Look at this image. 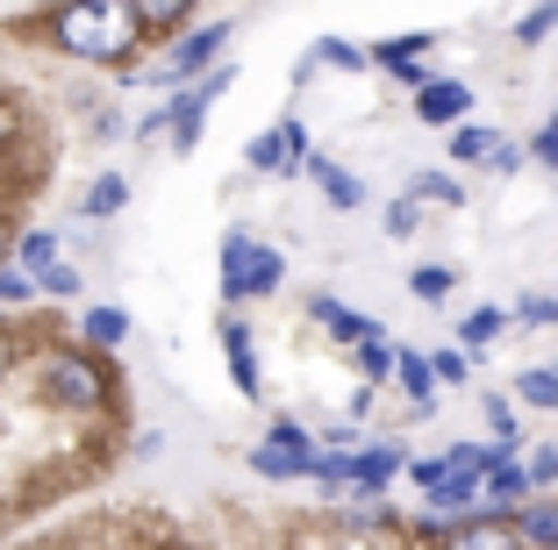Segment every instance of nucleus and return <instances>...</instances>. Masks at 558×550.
Returning <instances> with one entry per match:
<instances>
[{
  "instance_id": "1",
  "label": "nucleus",
  "mask_w": 558,
  "mask_h": 550,
  "mask_svg": "<svg viewBox=\"0 0 558 550\" xmlns=\"http://www.w3.org/2000/svg\"><path fill=\"white\" fill-rule=\"evenodd\" d=\"M44 44L72 65H100V72H130L144 36H136L130 0H80V8H50L44 15Z\"/></svg>"
},
{
  "instance_id": "2",
  "label": "nucleus",
  "mask_w": 558,
  "mask_h": 550,
  "mask_svg": "<svg viewBox=\"0 0 558 550\" xmlns=\"http://www.w3.org/2000/svg\"><path fill=\"white\" fill-rule=\"evenodd\" d=\"M36 401L58 415H122V372L80 343H44L36 351Z\"/></svg>"
},
{
  "instance_id": "3",
  "label": "nucleus",
  "mask_w": 558,
  "mask_h": 550,
  "mask_svg": "<svg viewBox=\"0 0 558 550\" xmlns=\"http://www.w3.org/2000/svg\"><path fill=\"white\" fill-rule=\"evenodd\" d=\"M230 36H236V22L230 15H215V22H194V29L180 36V44H165L158 58H136L130 72H116L122 86H194V80H208L215 65H222V50H230Z\"/></svg>"
},
{
  "instance_id": "4",
  "label": "nucleus",
  "mask_w": 558,
  "mask_h": 550,
  "mask_svg": "<svg viewBox=\"0 0 558 550\" xmlns=\"http://www.w3.org/2000/svg\"><path fill=\"white\" fill-rule=\"evenodd\" d=\"M230 86H236V65H215L208 80L180 86V94L165 100V144L180 150V158H194V150H201V136H208V108L230 94Z\"/></svg>"
},
{
  "instance_id": "5",
  "label": "nucleus",
  "mask_w": 558,
  "mask_h": 550,
  "mask_svg": "<svg viewBox=\"0 0 558 550\" xmlns=\"http://www.w3.org/2000/svg\"><path fill=\"white\" fill-rule=\"evenodd\" d=\"M308 150H315V144H308V130H301L294 114H279L272 130H258V136L244 144V164H251L258 179H294L301 164H308Z\"/></svg>"
},
{
  "instance_id": "6",
  "label": "nucleus",
  "mask_w": 558,
  "mask_h": 550,
  "mask_svg": "<svg viewBox=\"0 0 558 550\" xmlns=\"http://www.w3.org/2000/svg\"><path fill=\"white\" fill-rule=\"evenodd\" d=\"M215 337H222V365H230L236 393L244 401H265V365H258V329L244 322V308H222V322H215Z\"/></svg>"
},
{
  "instance_id": "7",
  "label": "nucleus",
  "mask_w": 558,
  "mask_h": 550,
  "mask_svg": "<svg viewBox=\"0 0 558 550\" xmlns=\"http://www.w3.org/2000/svg\"><path fill=\"white\" fill-rule=\"evenodd\" d=\"M429 50H437V36H429V29H409V36L373 44V50H365V65H379L387 80H401V86H429V80H437V72H429Z\"/></svg>"
},
{
  "instance_id": "8",
  "label": "nucleus",
  "mask_w": 558,
  "mask_h": 550,
  "mask_svg": "<svg viewBox=\"0 0 558 550\" xmlns=\"http://www.w3.org/2000/svg\"><path fill=\"white\" fill-rule=\"evenodd\" d=\"M308 322L323 329L337 351H359L365 337H387V322H373V315H359L351 301H337V293H308Z\"/></svg>"
},
{
  "instance_id": "9",
  "label": "nucleus",
  "mask_w": 558,
  "mask_h": 550,
  "mask_svg": "<svg viewBox=\"0 0 558 550\" xmlns=\"http://www.w3.org/2000/svg\"><path fill=\"white\" fill-rule=\"evenodd\" d=\"M130 15H136L144 50H165V44H180V36L201 22V8H194V0H130Z\"/></svg>"
},
{
  "instance_id": "10",
  "label": "nucleus",
  "mask_w": 558,
  "mask_h": 550,
  "mask_svg": "<svg viewBox=\"0 0 558 550\" xmlns=\"http://www.w3.org/2000/svg\"><path fill=\"white\" fill-rule=\"evenodd\" d=\"M465 108H473V86H465V80H444V72H437L429 86H415V122H423V130L451 136L465 122Z\"/></svg>"
},
{
  "instance_id": "11",
  "label": "nucleus",
  "mask_w": 558,
  "mask_h": 550,
  "mask_svg": "<svg viewBox=\"0 0 558 550\" xmlns=\"http://www.w3.org/2000/svg\"><path fill=\"white\" fill-rule=\"evenodd\" d=\"M401 194H409L423 215H429V208H437V215H459L465 200H473V194H465V179H459V172H444V164H423V172H409V186H401Z\"/></svg>"
},
{
  "instance_id": "12",
  "label": "nucleus",
  "mask_w": 558,
  "mask_h": 550,
  "mask_svg": "<svg viewBox=\"0 0 558 550\" xmlns=\"http://www.w3.org/2000/svg\"><path fill=\"white\" fill-rule=\"evenodd\" d=\"M80 351H94V357H108V351H122L130 343V308H116V301H100V308H80Z\"/></svg>"
},
{
  "instance_id": "13",
  "label": "nucleus",
  "mask_w": 558,
  "mask_h": 550,
  "mask_svg": "<svg viewBox=\"0 0 558 550\" xmlns=\"http://www.w3.org/2000/svg\"><path fill=\"white\" fill-rule=\"evenodd\" d=\"M395 393H409V415L415 421L437 415V379H429V357L423 351H401V343H395Z\"/></svg>"
},
{
  "instance_id": "14",
  "label": "nucleus",
  "mask_w": 558,
  "mask_h": 550,
  "mask_svg": "<svg viewBox=\"0 0 558 550\" xmlns=\"http://www.w3.org/2000/svg\"><path fill=\"white\" fill-rule=\"evenodd\" d=\"M509 529H515L523 550H551L558 543V493H530V501L509 515Z\"/></svg>"
},
{
  "instance_id": "15",
  "label": "nucleus",
  "mask_w": 558,
  "mask_h": 550,
  "mask_svg": "<svg viewBox=\"0 0 558 550\" xmlns=\"http://www.w3.org/2000/svg\"><path fill=\"white\" fill-rule=\"evenodd\" d=\"M287 286V250L265 236H251V258H244V301H272Z\"/></svg>"
},
{
  "instance_id": "16",
  "label": "nucleus",
  "mask_w": 558,
  "mask_h": 550,
  "mask_svg": "<svg viewBox=\"0 0 558 550\" xmlns=\"http://www.w3.org/2000/svg\"><path fill=\"white\" fill-rule=\"evenodd\" d=\"M301 172H308L315 186H323V200H329V208H337V215L365 208V186H359V179H351V172H344V164H337V158H323V150H308V164H301Z\"/></svg>"
},
{
  "instance_id": "17",
  "label": "nucleus",
  "mask_w": 558,
  "mask_h": 550,
  "mask_svg": "<svg viewBox=\"0 0 558 550\" xmlns=\"http://www.w3.org/2000/svg\"><path fill=\"white\" fill-rule=\"evenodd\" d=\"M58 258H65V236H58V229H22V236H15V258H8V265H15V272L36 286V279H44Z\"/></svg>"
},
{
  "instance_id": "18",
  "label": "nucleus",
  "mask_w": 558,
  "mask_h": 550,
  "mask_svg": "<svg viewBox=\"0 0 558 550\" xmlns=\"http://www.w3.org/2000/svg\"><path fill=\"white\" fill-rule=\"evenodd\" d=\"M437 550H523V543H515L509 515H473V522H459V529L444 536Z\"/></svg>"
},
{
  "instance_id": "19",
  "label": "nucleus",
  "mask_w": 558,
  "mask_h": 550,
  "mask_svg": "<svg viewBox=\"0 0 558 550\" xmlns=\"http://www.w3.org/2000/svg\"><path fill=\"white\" fill-rule=\"evenodd\" d=\"M130 208V179L122 172H94L80 194V222H116V215Z\"/></svg>"
},
{
  "instance_id": "20",
  "label": "nucleus",
  "mask_w": 558,
  "mask_h": 550,
  "mask_svg": "<svg viewBox=\"0 0 558 550\" xmlns=\"http://www.w3.org/2000/svg\"><path fill=\"white\" fill-rule=\"evenodd\" d=\"M344 357L359 365V387H373V393L395 387V329H387V337H365L359 351H344Z\"/></svg>"
},
{
  "instance_id": "21",
  "label": "nucleus",
  "mask_w": 558,
  "mask_h": 550,
  "mask_svg": "<svg viewBox=\"0 0 558 550\" xmlns=\"http://www.w3.org/2000/svg\"><path fill=\"white\" fill-rule=\"evenodd\" d=\"M451 337H459V351H465V357L494 351V343L509 337V308H494V301H487V308H473V315H465L459 329H451Z\"/></svg>"
},
{
  "instance_id": "22",
  "label": "nucleus",
  "mask_w": 558,
  "mask_h": 550,
  "mask_svg": "<svg viewBox=\"0 0 558 550\" xmlns=\"http://www.w3.org/2000/svg\"><path fill=\"white\" fill-rule=\"evenodd\" d=\"M315 457H287V451H272V443H258V451H244V465L258 472V479H272V486H294V479H315Z\"/></svg>"
},
{
  "instance_id": "23",
  "label": "nucleus",
  "mask_w": 558,
  "mask_h": 550,
  "mask_svg": "<svg viewBox=\"0 0 558 550\" xmlns=\"http://www.w3.org/2000/svg\"><path fill=\"white\" fill-rule=\"evenodd\" d=\"M515 401L537 407V415H558V365H523L515 372Z\"/></svg>"
},
{
  "instance_id": "24",
  "label": "nucleus",
  "mask_w": 558,
  "mask_h": 550,
  "mask_svg": "<svg viewBox=\"0 0 558 550\" xmlns=\"http://www.w3.org/2000/svg\"><path fill=\"white\" fill-rule=\"evenodd\" d=\"M308 65L315 72H373V65H365V50L359 44H351V36H315V44H308Z\"/></svg>"
},
{
  "instance_id": "25",
  "label": "nucleus",
  "mask_w": 558,
  "mask_h": 550,
  "mask_svg": "<svg viewBox=\"0 0 558 550\" xmlns=\"http://www.w3.org/2000/svg\"><path fill=\"white\" fill-rule=\"evenodd\" d=\"M451 286H459V272H451V265H415L409 272V301H423V308H444V301H451Z\"/></svg>"
},
{
  "instance_id": "26",
  "label": "nucleus",
  "mask_w": 558,
  "mask_h": 550,
  "mask_svg": "<svg viewBox=\"0 0 558 550\" xmlns=\"http://www.w3.org/2000/svg\"><path fill=\"white\" fill-rule=\"evenodd\" d=\"M258 443H272V451H287V457H315V429H308V421H294V415H272Z\"/></svg>"
},
{
  "instance_id": "27",
  "label": "nucleus",
  "mask_w": 558,
  "mask_h": 550,
  "mask_svg": "<svg viewBox=\"0 0 558 550\" xmlns=\"http://www.w3.org/2000/svg\"><path fill=\"white\" fill-rule=\"evenodd\" d=\"M480 415H487V443H501V451H515V401L509 393H480Z\"/></svg>"
},
{
  "instance_id": "28",
  "label": "nucleus",
  "mask_w": 558,
  "mask_h": 550,
  "mask_svg": "<svg viewBox=\"0 0 558 550\" xmlns=\"http://www.w3.org/2000/svg\"><path fill=\"white\" fill-rule=\"evenodd\" d=\"M80 293H86V272L72 258H58L44 279H36V301H80Z\"/></svg>"
},
{
  "instance_id": "29",
  "label": "nucleus",
  "mask_w": 558,
  "mask_h": 550,
  "mask_svg": "<svg viewBox=\"0 0 558 550\" xmlns=\"http://www.w3.org/2000/svg\"><path fill=\"white\" fill-rule=\"evenodd\" d=\"M429 357V379H437V387H465V379H473V357L459 351V343H437V351H423Z\"/></svg>"
},
{
  "instance_id": "30",
  "label": "nucleus",
  "mask_w": 558,
  "mask_h": 550,
  "mask_svg": "<svg viewBox=\"0 0 558 550\" xmlns=\"http://www.w3.org/2000/svg\"><path fill=\"white\" fill-rule=\"evenodd\" d=\"M515 465H523L530 493H551V486H558V443H537V451H515Z\"/></svg>"
},
{
  "instance_id": "31",
  "label": "nucleus",
  "mask_w": 558,
  "mask_h": 550,
  "mask_svg": "<svg viewBox=\"0 0 558 550\" xmlns=\"http://www.w3.org/2000/svg\"><path fill=\"white\" fill-rule=\"evenodd\" d=\"M423 222H429V215H423V208H415V200H409V194H395V200H387V215H379V229H387V236H395V243H409V236H423Z\"/></svg>"
},
{
  "instance_id": "32",
  "label": "nucleus",
  "mask_w": 558,
  "mask_h": 550,
  "mask_svg": "<svg viewBox=\"0 0 558 550\" xmlns=\"http://www.w3.org/2000/svg\"><path fill=\"white\" fill-rule=\"evenodd\" d=\"M494 150V130L487 122H459V130H451V164H480Z\"/></svg>"
},
{
  "instance_id": "33",
  "label": "nucleus",
  "mask_w": 558,
  "mask_h": 550,
  "mask_svg": "<svg viewBox=\"0 0 558 550\" xmlns=\"http://www.w3.org/2000/svg\"><path fill=\"white\" fill-rule=\"evenodd\" d=\"M544 322H558V293H523L509 308V329H544Z\"/></svg>"
},
{
  "instance_id": "34",
  "label": "nucleus",
  "mask_w": 558,
  "mask_h": 550,
  "mask_svg": "<svg viewBox=\"0 0 558 550\" xmlns=\"http://www.w3.org/2000/svg\"><path fill=\"white\" fill-rule=\"evenodd\" d=\"M544 36H558V8H523V15H515V44L537 50Z\"/></svg>"
},
{
  "instance_id": "35",
  "label": "nucleus",
  "mask_w": 558,
  "mask_h": 550,
  "mask_svg": "<svg viewBox=\"0 0 558 550\" xmlns=\"http://www.w3.org/2000/svg\"><path fill=\"white\" fill-rule=\"evenodd\" d=\"M480 164H487V179H515L530 158H523V144H515V136H494V150H487Z\"/></svg>"
},
{
  "instance_id": "36",
  "label": "nucleus",
  "mask_w": 558,
  "mask_h": 550,
  "mask_svg": "<svg viewBox=\"0 0 558 550\" xmlns=\"http://www.w3.org/2000/svg\"><path fill=\"white\" fill-rule=\"evenodd\" d=\"M15 308H36V286L15 272V265H0V315H15Z\"/></svg>"
},
{
  "instance_id": "37",
  "label": "nucleus",
  "mask_w": 558,
  "mask_h": 550,
  "mask_svg": "<svg viewBox=\"0 0 558 550\" xmlns=\"http://www.w3.org/2000/svg\"><path fill=\"white\" fill-rule=\"evenodd\" d=\"M444 472H451V465H444V451H409V472H401V479H415V493H429Z\"/></svg>"
},
{
  "instance_id": "38",
  "label": "nucleus",
  "mask_w": 558,
  "mask_h": 550,
  "mask_svg": "<svg viewBox=\"0 0 558 550\" xmlns=\"http://www.w3.org/2000/svg\"><path fill=\"white\" fill-rule=\"evenodd\" d=\"M86 136H94V144H122V136H130V114H122V108H94Z\"/></svg>"
},
{
  "instance_id": "39",
  "label": "nucleus",
  "mask_w": 558,
  "mask_h": 550,
  "mask_svg": "<svg viewBox=\"0 0 558 550\" xmlns=\"http://www.w3.org/2000/svg\"><path fill=\"white\" fill-rule=\"evenodd\" d=\"M523 158L537 164V172H551V179H558V130H537V136L523 144Z\"/></svg>"
},
{
  "instance_id": "40",
  "label": "nucleus",
  "mask_w": 558,
  "mask_h": 550,
  "mask_svg": "<svg viewBox=\"0 0 558 550\" xmlns=\"http://www.w3.org/2000/svg\"><path fill=\"white\" fill-rule=\"evenodd\" d=\"M15 136H22V108H15V100H0V150L15 144Z\"/></svg>"
},
{
  "instance_id": "41",
  "label": "nucleus",
  "mask_w": 558,
  "mask_h": 550,
  "mask_svg": "<svg viewBox=\"0 0 558 550\" xmlns=\"http://www.w3.org/2000/svg\"><path fill=\"white\" fill-rule=\"evenodd\" d=\"M15 236H22V222H15V215H8V208H0V265L15 258Z\"/></svg>"
},
{
  "instance_id": "42",
  "label": "nucleus",
  "mask_w": 558,
  "mask_h": 550,
  "mask_svg": "<svg viewBox=\"0 0 558 550\" xmlns=\"http://www.w3.org/2000/svg\"><path fill=\"white\" fill-rule=\"evenodd\" d=\"M373 401H379V393L359 387V393H351V415H344V421H365V415H373Z\"/></svg>"
},
{
  "instance_id": "43",
  "label": "nucleus",
  "mask_w": 558,
  "mask_h": 550,
  "mask_svg": "<svg viewBox=\"0 0 558 550\" xmlns=\"http://www.w3.org/2000/svg\"><path fill=\"white\" fill-rule=\"evenodd\" d=\"M15 357H22V337H0V379L15 372Z\"/></svg>"
},
{
  "instance_id": "44",
  "label": "nucleus",
  "mask_w": 558,
  "mask_h": 550,
  "mask_svg": "<svg viewBox=\"0 0 558 550\" xmlns=\"http://www.w3.org/2000/svg\"><path fill=\"white\" fill-rule=\"evenodd\" d=\"M0 337H15V315H0Z\"/></svg>"
},
{
  "instance_id": "45",
  "label": "nucleus",
  "mask_w": 558,
  "mask_h": 550,
  "mask_svg": "<svg viewBox=\"0 0 558 550\" xmlns=\"http://www.w3.org/2000/svg\"><path fill=\"white\" fill-rule=\"evenodd\" d=\"M544 130H558V108H551V114H544Z\"/></svg>"
},
{
  "instance_id": "46",
  "label": "nucleus",
  "mask_w": 558,
  "mask_h": 550,
  "mask_svg": "<svg viewBox=\"0 0 558 550\" xmlns=\"http://www.w3.org/2000/svg\"><path fill=\"white\" fill-rule=\"evenodd\" d=\"M329 550H344V543H329Z\"/></svg>"
},
{
  "instance_id": "47",
  "label": "nucleus",
  "mask_w": 558,
  "mask_h": 550,
  "mask_svg": "<svg viewBox=\"0 0 558 550\" xmlns=\"http://www.w3.org/2000/svg\"><path fill=\"white\" fill-rule=\"evenodd\" d=\"M551 550H558V543H551Z\"/></svg>"
}]
</instances>
